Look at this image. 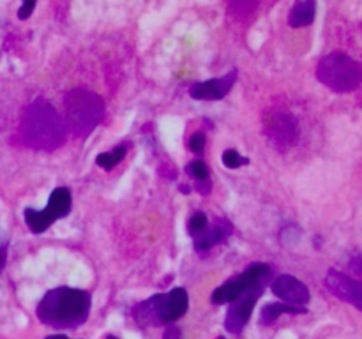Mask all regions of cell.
I'll return each instance as SVG.
<instances>
[{
	"mask_svg": "<svg viewBox=\"0 0 362 339\" xmlns=\"http://www.w3.org/2000/svg\"><path fill=\"white\" fill-rule=\"evenodd\" d=\"M92 297L87 290L59 286L53 288L39 300L35 316L46 327L53 328H78L87 321L90 314Z\"/></svg>",
	"mask_w": 362,
	"mask_h": 339,
	"instance_id": "cell-1",
	"label": "cell"
},
{
	"mask_svg": "<svg viewBox=\"0 0 362 339\" xmlns=\"http://www.w3.org/2000/svg\"><path fill=\"white\" fill-rule=\"evenodd\" d=\"M66 126L57 109L45 99H35L25 108L20 122V138L25 147L52 152L66 140Z\"/></svg>",
	"mask_w": 362,
	"mask_h": 339,
	"instance_id": "cell-2",
	"label": "cell"
},
{
	"mask_svg": "<svg viewBox=\"0 0 362 339\" xmlns=\"http://www.w3.org/2000/svg\"><path fill=\"white\" fill-rule=\"evenodd\" d=\"M66 131L74 138H87L105 120L106 108L98 94L85 88H73L64 97Z\"/></svg>",
	"mask_w": 362,
	"mask_h": 339,
	"instance_id": "cell-3",
	"label": "cell"
},
{
	"mask_svg": "<svg viewBox=\"0 0 362 339\" xmlns=\"http://www.w3.org/2000/svg\"><path fill=\"white\" fill-rule=\"evenodd\" d=\"M189 309V295L184 288H173L168 293H158L141 300L133 307V318L138 325L161 327L175 323Z\"/></svg>",
	"mask_w": 362,
	"mask_h": 339,
	"instance_id": "cell-4",
	"label": "cell"
},
{
	"mask_svg": "<svg viewBox=\"0 0 362 339\" xmlns=\"http://www.w3.org/2000/svg\"><path fill=\"white\" fill-rule=\"evenodd\" d=\"M317 78L331 90L345 94L362 83V67L345 53H329L318 62Z\"/></svg>",
	"mask_w": 362,
	"mask_h": 339,
	"instance_id": "cell-5",
	"label": "cell"
},
{
	"mask_svg": "<svg viewBox=\"0 0 362 339\" xmlns=\"http://www.w3.org/2000/svg\"><path fill=\"white\" fill-rule=\"evenodd\" d=\"M272 279V268L267 263H253L250 267H246V270L240 272L235 278L228 279L226 282H223L221 286L212 292L211 300L216 306H223V304H232L233 300H237L239 297H243L244 293H247L250 290H253L258 285H267Z\"/></svg>",
	"mask_w": 362,
	"mask_h": 339,
	"instance_id": "cell-6",
	"label": "cell"
},
{
	"mask_svg": "<svg viewBox=\"0 0 362 339\" xmlns=\"http://www.w3.org/2000/svg\"><path fill=\"white\" fill-rule=\"evenodd\" d=\"M71 207H73L71 191L67 187H57V189L52 191L48 205L42 210L25 208L23 218L32 233H45L52 226V222L69 215Z\"/></svg>",
	"mask_w": 362,
	"mask_h": 339,
	"instance_id": "cell-7",
	"label": "cell"
},
{
	"mask_svg": "<svg viewBox=\"0 0 362 339\" xmlns=\"http://www.w3.org/2000/svg\"><path fill=\"white\" fill-rule=\"evenodd\" d=\"M264 133L276 150L286 152L299 140V124L288 109L274 108L265 113Z\"/></svg>",
	"mask_w": 362,
	"mask_h": 339,
	"instance_id": "cell-8",
	"label": "cell"
},
{
	"mask_svg": "<svg viewBox=\"0 0 362 339\" xmlns=\"http://www.w3.org/2000/svg\"><path fill=\"white\" fill-rule=\"evenodd\" d=\"M264 290L265 285L255 286L253 290H250V292L244 293L243 297H239V299L233 300V302L230 304L228 314H226L225 318V328L230 334L237 335L246 328L247 321H250L255 306H257V302L260 300Z\"/></svg>",
	"mask_w": 362,
	"mask_h": 339,
	"instance_id": "cell-9",
	"label": "cell"
},
{
	"mask_svg": "<svg viewBox=\"0 0 362 339\" xmlns=\"http://www.w3.org/2000/svg\"><path fill=\"white\" fill-rule=\"evenodd\" d=\"M325 288L343 302H349L362 311V281L338 270H329L325 275Z\"/></svg>",
	"mask_w": 362,
	"mask_h": 339,
	"instance_id": "cell-10",
	"label": "cell"
},
{
	"mask_svg": "<svg viewBox=\"0 0 362 339\" xmlns=\"http://www.w3.org/2000/svg\"><path fill=\"white\" fill-rule=\"evenodd\" d=\"M271 290L276 297H279L281 302L288 304V306L306 307V304L310 302L311 299L308 286L304 285L300 279L288 274L278 275V278L271 282Z\"/></svg>",
	"mask_w": 362,
	"mask_h": 339,
	"instance_id": "cell-11",
	"label": "cell"
},
{
	"mask_svg": "<svg viewBox=\"0 0 362 339\" xmlns=\"http://www.w3.org/2000/svg\"><path fill=\"white\" fill-rule=\"evenodd\" d=\"M239 73L237 69H232L228 74L221 78H212L207 81H198L189 87V95L197 101H219L225 95L230 94V90L235 85Z\"/></svg>",
	"mask_w": 362,
	"mask_h": 339,
	"instance_id": "cell-12",
	"label": "cell"
},
{
	"mask_svg": "<svg viewBox=\"0 0 362 339\" xmlns=\"http://www.w3.org/2000/svg\"><path fill=\"white\" fill-rule=\"evenodd\" d=\"M233 233V225L226 218H218L211 226L205 228V232H202L200 235L193 237L194 249L198 253H207L209 249H212L218 244L225 242L230 235Z\"/></svg>",
	"mask_w": 362,
	"mask_h": 339,
	"instance_id": "cell-13",
	"label": "cell"
},
{
	"mask_svg": "<svg viewBox=\"0 0 362 339\" xmlns=\"http://www.w3.org/2000/svg\"><path fill=\"white\" fill-rule=\"evenodd\" d=\"M315 16H317V4L313 0H303L290 9L288 25L293 28L308 27V25L313 23Z\"/></svg>",
	"mask_w": 362,
	"mask_h": 339,
	"instance_id": "cell-14",
	"label": "cell"
},
{
	"mask_svg": "<svg viewBox=\"0 0 362 339\" xmlns=\"http://www.w3.org/2000/svg\"><path fill=\"white\" fill-rule=\"evenodd\" d=\"M306 313V307H296L288 306L285 302H271L262 309L260 314V325H271L278 320L283 314H303Z\"/></svg>",
	"mask_w": 362,
	"mask_h": 339,
	"instance_id": "cell-15",
	"label": "cell"
},
{
	"mask_svg": "<svg viewBox=\"0 0 362 339\" xmlns=\"http://www.w3.org/2000/svg\"><path fill=\"white\" fill-rule=\"evenodd\" d=\"M127 154V147L126 145H117L112 152H103V154L98 155L95 159V165L101 166L105 170H113Z\"/></svg>",
	"mask_w": 362,
	"mask_h": 339,
	"instance_id": "cell-16",
	"label": "cell"
},
{
	"mask_svg": "<svg viewBox=\"0 0 362 339\" xmlns=\"http://www.w3.org/2000/svg\"><path fill=\"white\" fill-rule=\"evenodd\" d=\"M221 161H223V165H225L226 168H230V170H237V168H240V166L250 165V159L244 157L240 152L233 150V148H228V150L223 152Z\"/></svg>",
	"mask_w": 362,
	"mask_h": 339,
	"instance_id": "cell-17",
	"label": "cell"
},
{
	"mask_svg": "<svg viewBox=\"0 0 362 339\" xmlns=\"http://www.w3.org/2000/svg\"><path fill=\"white\" fill-rule=\"evenodd\" d=\"M209 226V219L204 212H194L193 215L187 221V232H189L191 237L200 235L202 232H205V228Z\"/></svg>",
	"mask_w": 362,
	"mask_h": 339,
	"instance_id": "cell-18",
	"label": "cell"
},
{
	"mask_svg": "<svg viewBox=\"0 0 362 339\" xmlns=\"http://www.w3.org/2000/svg\"><path fill=\"white\" fill-rule=\"evenodd\" d=\"M187 175L193 177L198 182H204L209 179V168L204 161H193L187 165Z\"/></svg>",
	"mask_w": 362,
	"mask_h": 339,
	"instance_id": "cell-19",
	"label": "cell"
},
{
	"mask_svg": "<svg viewBox=\"0 0 362 339\" xmlns=\"http://www.w3.org/2000/svg\"><path fill=\"white\" fill-rule=\"evenodd\" d=\"M205 134L204 133H194L193 136L189 138V150L193 152V154H204L205 150Z\"/></svg>",
	"mask_w": 362,
	"mask_h": 339,
	"instance_id": "cell-20",
	"label": "cell"
},
{
	"mask_svg": "<svg viewBox=\"0 0 362 339\" xmlns=\"http://www.w3.org/2000/svg\"><path fill=\"white\" fill-rule=\"evenodd\" d=\"M7 249H9V240H7L6 232L0 228V274H2L4 267L7 261Z\"/></svg>",
	"mask_w": 362,
	"mask_h": 339,
	"instance_id": "cell-21",
	"label": "cell"
},
{
	"mask_svg": "<svg viewBox=\"0 0 362 339\" xmlns=\"http://www.w3.org/2000/svg\"><path fill=\"white\" fill-rule=\"evenodd\" d=\"M34 9H35L34 0H27V2L21 4V7L18 9V18H20V20H27V18L30 16L32 11H34Z\"/></svg>",
	"mask_w": 362,
	"mask_h": 339,
	"instance_id": "cell-22",
	"label": "cell"
},
{
	"mask_svg": "<svg viewBox=\"0 0 362 339\" xmlns=\"http://www.w3.org/2000/svg\"><path fill=\"white\" fill-rule=\"evenodd\" d=\"M180 328L177 327V325H173V323H170V325H166V331H165V334H163V339H180Z\"/></svg>",
	"mask_w": 362,
	"mask_h": 339,
	"instance_id": "cell-23",
	"label": "cell"
},
{
	"mask_svg": "<svg viewBox=\"0 0 362 339\" xmlns=\"http://www.w3.org/2000/svg\"><path fill=\"white\" fill-rule=\"evenodd\" d=\"M350 268H352L357 275H362V256H354L352 260H350Z\"/></svg>",
	"mask_w": 362,
	"mask_h": 339,
	"instance_id": "cell-24",
	"label": "cell"
},
{
	"mask_svg": "<svg viewBox=\"0 0 362 339\" xmlns=\"http://www.w3.org/2000/svg\"><path fill=\"white\" fill-rule=\"evenodd\" d=\"M194 189H197L198 193H202V194H209V193H211L212 186H211V182H209V180H204V182H198L197 186H194Z\"/></svg>",
	"mask_w": 362,
	"mask_h": 339,
	"instance_id": "cell-25",
	"label": "cell"
},
{
	"mask_svg": "<svg viewBox=\"0 0 362 339\" xmlns=\"http://www.w3.org/2000/svg\"><path fill=\"white\" fill-rule=\"evenodd\" d=\"M46 339H71V338H67V335H62V334H57V335H48Z\"/></svg>",
	"mask_w": 362,
	"mask_h": 339,
	"instance_id": "cell-26",
	"label": "cell"
},
{
	"mask_svg": "<svg viewBox=\"0 0 362 339\" xmlns=\"http://www.w3.org/2000/svg\"><path fill=\"white\" fill-rule=\"evenodd\" d=\"M106 339H117V338H113V335H108V338H106Z\"/></svg>",
	"mask_w": 362,
	"mask_h": 339,
	"instance_id": "cell-27",
	"label": "cell"
},
{
	"mask_svg": "<svg viewBox=\"0 0 362 339\" xmlns=\"http://www.w3.org/2000/svg\"><path fill=\"white\" fill-rule=\"evenodd\" d=\"M218 339H225V338H223V335H219V338Z\"/></svg>",
	"mask_w": 362,
	"mask_h": 339,
	"instance_id": "cell-28",
	"label": "cell"
}]
</instances>
